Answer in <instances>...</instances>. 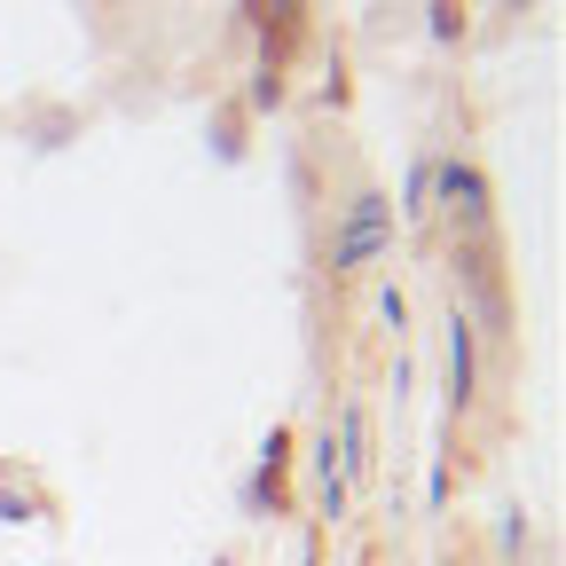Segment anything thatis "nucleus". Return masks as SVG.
Here are the masks:
<instances>
[{
	"mask_svg": "<svg viewBox=\"0 0 566 566\" xmlns=\"http://www.w3.org/2000/svg\"><path fill=\"white\" fill-rule=\"evenodd\" d=\"M424 205H433V166H417V174H409V189H401V212H409V221H417Z\"/></svg>",
	"mask_w": 566,
	"mask_h": 566,
	"instance_id": "obj_4",
	"label": "nucleus"
},
{
	"mask_svg": "<svg viewBox=\"0 0 566 566\" xmlns=\"http://www.w3.org/2000/svg\"><path fill=\"white\" fill-rule=\"evenodd\" d=\"M386 244H394V205H386L378 189L346 197V221H338V237H331V260H338V268H370Z\"/></svg>",
	"mask_w": 566,
	"mask_h": 566,
	"instance_id": "obj_1",
	"label": "nucleus"
},
{
	"mask_svg": "<svg viewBox=\"0 0 566 566\" xmlns=\"http://www.w3.org/2000/svg\"><path fill=\"white\" fill-rule=\"evenodd\" d=\"M433 181H441V197H449V205H457V221H472V229H480V221H488V181H480V174H472V166H441V174H433Z\"/></svg>",
	"mask_w": 566,
	"mask_h": 566,
	"instance_id": "obj_2",
	"label": "nucleus"
},
{
	"mask_svg": "<svg viewBox=\"0 0 566 566\" xmlns=\"http://www.w3.org/2000/svg\"><path fill=\"white\" fill-rule=\"evenodd\" d=\"M449 378H457V409H464L472 386H480V354H472V315L464 307L449 315Z\"/></svg>",
	"mask_w": 566,
	"mask_h": 566,
	"instance_id": "obj_3",
	"label": "nucleus"
}]
</instances>
